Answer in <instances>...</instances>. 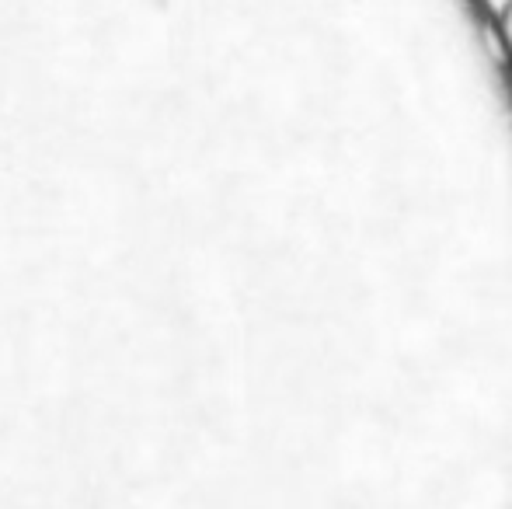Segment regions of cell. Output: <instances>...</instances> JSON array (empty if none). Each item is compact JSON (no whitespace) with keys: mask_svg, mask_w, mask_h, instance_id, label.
Here are the masks:
<instances>
[{"mask_svg":"<svg viewBox=\"0 0 512 509\" xmlns=\"http://www.w3.org/2000/svg\"><path fill=\"white\" fill-rule=\"evenodd\" d=\"M499 25H502V39H506V46L512 49V0H506V4H502Z\"/></svg>","mask_w":512,"mask_h":509,"instance_id":"1","label":"cell"}]
</instances>
